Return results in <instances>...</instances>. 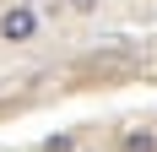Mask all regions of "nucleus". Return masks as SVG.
I'll use <instances>...</instances> for the list:
<instances>
[{
    "label": "nucleus",
    "mask_w": 157,
    "mask_h": 152,
    "mask_svg": "<svg viewBox=\"0 0 157 152\" xmlns=\"http://www.w3.org/2000/svg\"><path fill=\"white\" fill-rule=\"evenodd\" d=\"M0 33H6V38H11V44H27L33 33H38V16H33L27 6H11V11L0 16Z\"/></svg>",
    "instance_id": "f257e3e1"
},
{
    "label": "nucleus",
    "mask_w": 157,
    "mask_h": 152,
    "mask_svg": "<svg viewBox=\"0 0 157 152\" xmlns=\"http://www.w3.org/2000/svg\"><path fill=\"white\" fill-rule=\"evenodd\" d=\"M125 152H157V141L146 130H125Z\"/></svg>",
    "instance_id": "f03ea898"
},
{
    "label": "nucleus",
    "mask_w": 157,
    "mask_h": 152,
    "mask_svg": "<svg viewBox=\"0 0 157 152\" xmlns=\"http://www.w3.org/2000/svg\"><path fill=\"white\" fill-rule=\"evenodd\" d=\"M44 152H76V141H71V136H49Z\"/></svg>",
    "instance_id": "7ed1b4c3"
},
{
    "label": "nucleus",
    "mask_w": 157,
    "mask_h": 152,
    "mask_svg": "<svg viewBox=\"0 0 157 152\" xmlns=\"http://www.w3.org/2000/svg\"><path fill=\"white\" fill-rule=\"evenodd\" d=\"M92 6H98V0H76V11H92Z\"/></svg>",
    "instance_id": "20e7f679"
}]
</instances>
